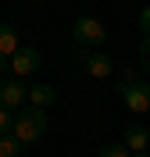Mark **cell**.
Masks as SVG:
<instances>
[{"instance_id":"1","label":"cell","mask_w":150,"mask_h":157,"mask_svg":"<svg viewBox=\"0 0 150 157\" xmlns=\"http://www.w3.org/2000/svg\"><path fill=\"white\" fill-rule=\"evenodd\" d=\"M14 139H18L21 147H32V143H40V136L47 132V107H18L14 111V125H11Z\"/></svg>"},{"instance_id":"2","label":"cell","mask_w":150,"mask_h":157,"mask_svg":"<svg viewBox=\"0 0 150 157\" xmlns=\"http://www.w3.org/2000/svg\"><path fill=\"white\" fill-rule=\"evenodd\" d=\"M118 97H121V104H125L132 114H150V86L143 82V78L125 75L121 86H118Z\"/></svg>"},{"instance_id":"3","label":"cell","mask_w":150,"mask_h":157,"mask_svg":"<svg viewBox=\"0 0 150 157\" xmlns=\"http://www.w3.org/2000/svg\"><path fill=\"white\" fill-rule=\"evenodd\" d=\"M71 36H75L79 47H104L107 25L100 18H93V14H82V18H75V25H71Z\"/></svg>"},{"instance_id":"4","label":"cell","mask_w":150,"mask_h":157,"mask_svg":"<svg viewBox=\"0 0 150 157\" xmlns=\"http://www.w3.org/2000/svg\"><path fill=\"white\" fill-rule=\"evenodd\" d=\"M36 68H40V50L36 47H18L14 54H11V71H14L18 78L32 75Z\"/></svg>"},{"instance_id":"5","label":"cell","mask_w":150,"mask_h":157,"mask_svg":"<svg viewBox=\"0 0 150 157\" xmlns=\"http://www.w3.org/2000/svg\"><path fill=\"white\" fill-rule=\"evenodd\" d=\"M75 61H79L82 68H86V75H93V78H107L111 68H114V61H111L107 54H86V50H79Z\"/></svg>"},{"instance_id":"6","label":"cell","mask_w":150,"mask_h":157,"mask_svg":"<svg viewBox=\"0 0 150 157\" xmlns=\"http://www.w3.org/2000/svg\"><path fill=\"white\" fill-rule=\"evenodd\" d=\"M29 100V89L21 86L18 78L14 82H0V107H7V111H18L21 104Z\"/></svg>"},{"instance_id":"7","label":"cell","mask_w":150,"mask_h":157,"mask_svg":"<svg viewBox=\"0 0 150 157\" xmlns=\"http://www.w3.org/2000/svg\"><path fill=\"white\" fill-rule=\"evenodd\" d=\"M125 147H129L132 154H143V150L150 147V132L143 125H129L125 128Z\"/></svg>"},{"instance_id":"8","label":"cell","mask_w":150,"mask_h":157,"mask_svg":"<svg viewBox=\"0 0 150 157\" xmlns=\"http://www.w3.org/2000/svg\"><path fill=\"white\" fill-rule=\"evenodd\" d=\"M54 100H57V93H54V86H47V82H40V86L29 89V104L32 107H50Z\"/></svg>"},{"instance_id":"9","label":"cell","mask_w":150,"mask_h":157,"mask_svg":"<svg viewBox=\"0 0 150 157\" xmlns=\"http://www.w3.org/2000/svg\"><path fill=\"white\" fill-rule=\"evenodd\" d=\"M18 50V32L11 25H0V57H11Z\"/></svg>"},{"instance_id":"10","label":"cell","mask_w":150,"mask_h":157,"mask_svg":"<svg viewBox=\"0 0 150 157\" xmlns=\"http://www.w3.org/2000/svg\"><path fill=\"white\" fill-rule=\"evenodd\" d=\"M21 154V143L14 139V132H4L0 136V157H18Z\"/></svg>"},{"instance_id":"11","label":"cell","mask_w":150,"mask_h":157,"mask_svg":"<svg viewBox=\"0 0 150 157\" xmlns=\"http://www.w3.org/2000/svg\"><path fill=\"white\" fill-rule=\"evenodd\" d=\"M97 157H132V150L125 147V143H104Z\"/></svg>"},{"instance_id":"12","label":"cell","mask_w":150,"mask_h":157,"mask_svg":"<svg viewBox=\"0 0 150 157\" xmlns=\"http://www.w3.org/2000/svg\"><path fill=\"white\" fill-rule=\"evenodd\" d=\"M11 125H14V111L0 107V136H4V132H11Z\"/></svg>"},{"instance_id":"13","label":"cell","mask_w":150,"mask_h":157,"mask_svg":"<svg viewBox=\"0 0 150 157\" xmlns=\"http://www.w3.org/2000/svg\"><path fill=\"white\" fill-rule=\"evenodd\" d=\"M140 64L150 68V36H143V43H140Z\"/></svg>"},{"instance_id":"14","label":"cell","mask_w":150,"mask_h":157,"mask_svg":"<svg viewBox=\"0 0 150 157\" xmlns=\"http://www.w3.org/2000/svg\"><path fill=\"white\" fill-rule=\"evenodd\" d=\"M140 29L143 36H150V7H140Z\"/></svg>"},{"instance_id":"15","label":"cell","mask_w":150,"mask_h":157,"mask_svg":"<svg viewBox=\"0 0 150 157\" xmlns=\"http://www.w3.org/2000/svg\"><path fill=\"white\" fill-rule=\"evenodd\" d=\"M4 71H11V57H0V75Z\"/></svg>"},{"instance_id":"16","label":"cell","mask_w":150,"mask_h":157,"mask_svg":"<svg viewBox=\"0 0 150 157\" xmlns=\"http://www.w3.org/2000/svg\"><path fill=\"white\" fill-rule=\"evenodd\" d=\"M132 157H147V150H143V154H132Z\"/></svg>"}]
</instances>
